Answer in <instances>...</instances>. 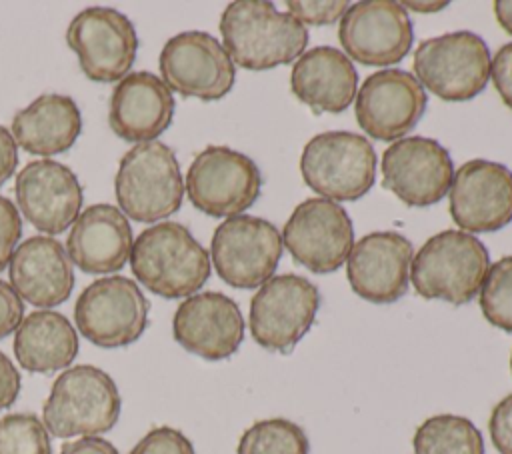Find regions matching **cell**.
I'll use <instances>...</instances> for the list:
<instances>
[{
	"mask_svg": "<svg viewBox=\"0 0 512 454\" xmlns=\"http://www.w3.org/2000/svg\"><path fill=\"white\" fill-rule=\"evenodd\" d=\"M404 8L416 10V12H438L448 6V2H404Z\"/></svg>",
	"mask_w": 512,
	"mask_h": 454,
	"instance_id": "obj_42",
	"label": "cell"
},
{
	"mask_svg": "<svg viewBox=\"0 0 512 454\" xmlns=\"http://www.w3.org/2000/svg\"><path fill=\"white\" fill-rule=\"evenodd\" d=\"M480 310L492 326L512 332V256L490 264L480 286Z\"/></svg>",
	"mask_w": 512,
	"mask_h": 454,
	"instance_id": "obj_30",
	"label": "cell"
},
{
	"mask_svg": "<svg viewBox=\"0 0 512 454\" xmlns=\"http://www.w3.org/2000/svg\"><path fill=\"white\" fill-rule=\"evenodd\" d=\"M16 204L44 236L64 232L80 216L84 192L78 176L50 158L28 162L16 174Z\"/></svg>",
	"mask_w": 512,
	"mask_h": 454,
	"instance_id": "obj_19",
	"label": "cell"
},
{
	"mask_svg": "<svg viewBox=\"0 0 512 454\" xmlns=\"http://www.w3.org/2000/svg\"><path fill=\"white\" fill-rule=\"evenodd\" d=\"M412 242L398 232H370L354 242L346 276L352 290L374 304H390L408 292Z\"/></svg>",
	"mask_w": 512,
	"mask_h": 454,
	"instance_id": "obj_21",
	"label": "cell"
},
{
	"mask_svg": "<svg viewBox=\"0 0 512 454\" xmlns=\"http://www.w3.org/2000/svg\"><path fill=\"white\" fill-rule=\"evenodd\" d=\"M66 42L76 52L84 76L94 82H114L128 76L138 50L132 20L106 6L80 10L68 24Z\"/></svg>",
	"mask_w": 512,
	"mask_h": 454,
	"instance_id": "obj_12",
	"label": "cell"
},
{
	"mask_svg": "<svg viewBox=\"0 0 512 454\" xmlns=\"http://www.w3.org/2000/svg\"><path fill=\"white\" fill-rule=\"evenodd\" d=\"M184 188L196 210L214 218H230L256 202L262 176L246 154L228 146H206L188 166Z\"/></svg>",
	"mask_w": 512,
	"mask_h": 454,
	"instance_id": "obj_9",
	"label": "cell"
},
{
	"mask_svg": "<svg viewBox=\"0 0 512 454\" xmlns=\"http://www.w3.org/2000/svg\"><path fill=\"white\" fill-rule=\"evenodd\" d=\"M18 364L36 374L66 370L78 354V334L70 320L54 310H36L14 332Z\"/></svg>",
	"mask_w": 512,
	"mask_h": 454,
	"instance_id": "obj_27",
	"label": "cell"
},
{
	"mask_svg": "<svg viewBox=\"0 0 512 454\" xmlns=\"http://www.w3.org/2000/svg\"><path fill=\"white\" fill-rule=\"evenodd\" d=\"M174 118L172 90L152 72H130L112 90L108 124L128 142H152Z\"/></svg>",
	"mask_w": 512,
	"mask_h": 454,
	"instance_id": "obj_22",
	"label": "cell"
},
{
	"mask_svg": "<svg viewBox=\"0 0 512 454\" xmlns=\"http://www.w3.org/2000/svg\"><path fill=\"white\" fill-rule=\"evenodd\" d=\"M318 308L320 292L308 278L272 276L250 300V334L262 348L290 354L312 328Z\"/></svg>",
	"mask_w": 512,
	"mask_h": 454,
	"instance_id": "obj_10",
	"label": "cell"
},
{
	"mask_svg": "<svg viewBox=\"0 0 512 454\" xmlns=\"http://www.w3.org/2000/svg\"><path fill=\"white\" fill-rule=\"evenodd\" d=\"M24 318L22 298L14 292V288L0 280V340L8 334L16 332Z\"/></svg>",
	"mask_w": 512,
	"mask_h": 454,
	"instance_id": "obj_37",
	"label": "cell"
},
{
	"mask_svg": "<svg viewBox=\"0 0 512 454\" xmlns=\"http://www.w3.org/2000/svg\"><path fill=\"white\" fill-rule=\"evenodd\" d=\"M382 186L408 206H432L450 190L454 164L434 138L408 136L382 152Z\"/></svg>",
	"mask_w": 512,
	"mask_h": 454,
	"instance_id": "obj_16",
	"label": "cell"
},
{
	"mask_svg": "<svg viewBox=\"0 0 512 454\" xmlns=\"http://www.w3.org/2000/svg\"><path fill=\"white\" fill-rule=\"evenodd\" d=\"M426 90L414 74L386 68L370 74L356 94V120L360 128L376 138L390 142L406 136L426 110Z\"/></svg>",
	"mask_w": 512,
	"mask_h": 454,
	"instance_id": "obj_18",
	"label": "cell"
},
{
	"mask_svg": "<svg viewBox=\"0 0 512 454\" xmlns=\"http://www.w3.org/2000/svg\"><path fill=\"white\" fill-rule=\"evenodd\" d=\"M132 274L162 298H188L210 278L208 250L184 224L158 222L138 234L130 252Z\"/></svg>",
	"mask_w": 512,
	"mask_h": 454,
	"instance_id": "obj_2",
	"label": "cell"
},
{
	"mask_svg": "<svg viewBox=\"0 0 512 454\" xmlns=\"http://www.w3.org/2000/svg\"><path fill=\"white\" fill-rule=\"evenodd\" d=\"M280 230L258 216L238 214L216 226L210 256L216 274L234 288H260L282 258Z\"/></svg>",
	"mask_w": 512,
	"mask_h": 454,
	"instance_id": "obj_11",
	"label": "cell"
},
{
	"mask_svg": "<svg viewBox=\"0 0 512 454\" xmlns=\"http://www.w3.org/2000/svg\"><path fill=\"white\" fill-rule=\"evenodd\" d=\"M490 268L482 240L464 230H442L430 236L410 266V282L426 300L450 304L470 302Z\"/></svg>",
	"mask_w": 512,
	"mask_h": 454,
	"instance_id": "obj_4",
	"label": "cell"
},
{
	"mask_svg": "<svg viewBox=\"0 0 512 454\" xmlns=\"http://www.w3.org/2000/svg\"><path fill=\"white\" fill-rule=\"evenodd\" d=\"M414 454H484V440L472 420L456 414L426 418L412 438Z\"/></svg>",
	"mask_w": 512,
	"mask_h": 454,
	"instance_id": "obj_28",
	"label": "cell"
},
{
	"mask_svg": "<svg viewBox=\"0 0 512 454\" xmlns=\"http://www.w3.org/2000/svg\"><path fill=\"white\" fill-rule=\"evenodd\" d=\"M282 244L310 272H334L348 260L354 246L352 220L334 200L306 198L286 220Z\"/></svg>",
	"mask_w": 512,
	"mask_h": 454,
	"instance_id": "obj_13",
	"label": "cell"
},
{
	"mask_svg": "<svg viewBox=\"0 0 512 454\" xmlns=\"http://www.w3.org/2000/svg\"><path fill=\"white\" fill-rule=\"evenodd\" d=\"M290 88L314 114L344 112L358 90V72L338 48L316 46L292 66Z\"/></svg>",
	"mask_w": 512,
	"mask_h": 454,
	"instance_id": "obj_25",
	"label": "cell"
},
{
	"mask_svg": "<svg viewBox=\"0 0 512 454\" xmlns=\"http://www.w3.org/2000/svg\"><path fill=\"white\" fill-rule=\"evenodd\" d=\"M58 454H118L116 446L100 436H84L66 442Z\"/></svg>",
	"mask_w": 512,
	"mask_h": 454,
	"instance_id": "obj_39",
	"label": "cell"
},
{
	"mask_svg": "<svg viewBox=\"0 0 512 454\" xmlns=\"http://www.w3.org/2000/svg\"><path fill=\"white\" fill-rule=\"evenodd\" d=\"M300 172L320 198L352 202L374 186L376 152L370 140L356 132H322L306 142Z\"/></svg>",
	"mask_w": 512,
	"mask_h": 454,
	"instance_id": "obj_6",
	"label": "cell"
},
{
	"mask_svg": "<svg viewBox=\"0 0 512 454\" xmlns=\"http://www.w3.org/2000/svg\"><path fill=\"white\" fill-rule=\"evenodd\" d=\"M338 40L348 58L366 66H390L412 48V20L394 0L356 2L340 18Z\"/></svg>",
	"mask_w": 512,
	"mask_h": 454,
	"instance_id": "obj_15",
	"label": "cell"
},
{
	"mask_svg": "<svg viewBox=\"0 0 512 454\" xmlns=\"http://www.w3.org/2000/svg\"><path fill=\"white\" fill-rule=\"evenodd\" d=\"M158 68L170 90L204 102L224 98L236 80L234 62L224 46L200 30L172 36L160 52Z\"/></svg>",
	"mask_w": 512,
	"mask_h": 454,
	"instance_id": "obj_14",
	"label": "cell"
},
{
	"mask_svg": "<svg viewBox=\"0 0 512 454\" xmlns=\"http://www.w3.org/2000/svg\"><path fill=\"white\" fill-rule=\"evenodd\" d=\"M222 46L246 70H270L296 62L308 44V30L268 0H236L220 16Z\"/></svg>",
	"mask_w": 512,
	"mask_h": 454,
	"instance_id": "obj_1",
	"label": "cell"
},
{
	"mask_svg": "<svg viewBox=\"0 0 512 454\" xmlns=\"http://www.w3.org/2000/svg\"><path fill=\"white\" fill-rule=\"evenodd\" d=\"M22 236V218L14 202L0 196V272L10 264Z\"/></svg>",
	"mask_w": 512,
	"mask_h": 454,
	"instance_id": "obj_34",
	"label": "cell"
},
{
	"mask_svg": "<svg viewBox=\"0 0 512 454\" xmlns=\"http://www.w3.org/2000/svg\"><path fill=\"white\" fill-rule=\"evenodd\" d=\"M174 340L210 362L230 358L244 340L238 304L222 292H196L180 302L172 318Z\"/></svg>",
	"mask_w": 512,
	"mask_h": 454,
	"instance_id": "obj_20",
	"label": "cell"
},
{
	"mask_svg": "<svg viewBox=\"0 0 512 454\" xmlns=\"http://www.w3.org/2000/svg\"><path fill=\"white\" fill-rule=\"evenodd\" d=\"M238 454H308L306 432L292 420L266 418L244 430L238 442Z\"/></svg>",
	"mask_w": 512,
	"mask_h": 454,
	"instance_id": "obj_29",
	"label": "cell"
},
{
	"mask_svg": "<svg viewBox=\"0 0 512 454\" xmlns=\"http://www.w3.org/2000/svg\"><path fill=\"white\" fill-rule=\"evenodd\" d=\"M132 244V226L122 210L112 204H92L74 220L66 252L82 272L108 274L124 268Z\"/></svg>",
	"mask_w": 512,
	"mask_h": 454,
	"instance_id": "obj_24",
	"label": "cell"
},
{
	"mask_svg": "<svg viewBox=\"0 0 512 454\" xmlns=\"http://www.w3.org/2000/svg\"><path fill=\"white\" fill-rule=\"evenodd\" d=\"M82 132V114L76 102L64 94H42L14 114L10 134L14 142L36 156L62 154Z\"/></svg>",
	"mask_w": 512,
	"mask_h": 454,
	"instance_id": "obj_26",
	"label": "cell"
},
{
	"mask_svg": "<svg viewBox=\"0 0 512 454\" xmlns=\"http://www.w3.org/2000/svg\"><path fill=\"white\" fill-rule=\"evenodd\" d=\"M0 454H52L50 432L34 414H6L0 418Z\"/></svg>",
	"mask_w": 512,
	"mask_h": 454,
	"instance_id": "obj_31",
	"label": "cell"
},
{
	"mask_svg": "<svg viewBox=\"0 0 512 454\" xmlns=\"http://www.w3.org/2000/svg\"><path fill=\"white\" fill-rule=\"evenodd\" d=\"M490 78L502 102L512 110V42L498 48L490 64Z\"/></svg>",
	"mask_w": 512,
	"mask_h": 454,
	"instance_id": "obj_36",
	"label": "cell"
},
{
	"mask_svg": "<svg viewBox=\"0 0 512 454\" xmlns=\"http://www.w3.org/2000/svg\"><path fill=\"white\" fill-rule=\"evenodd\" d=\"M14 292L38 308L62 304L74 288V268L66 248L54 236H32L12 254L8 264Z\"/></svg>",
	"mask_w": 512,
	"mask_h": 454,
	"instance_id": "obj_23",
	"label": "cell"
},
{
	"mask_svg": "<svg viewBox=\"0 0 512 454\" xmlns=\"http://www.w3.org/2000/svg\"><path fill=\"white\" fill-rule=\"evenodd\" d=\"M494 14H496L498 24L508 34H512V0H498V2H494Z\"/></svg>",
	"mask_w": 512,
	"mask_h": 454,
	"instance_id": "obj_41",
	"label": "cell"
},
{
	"mask_svg": "<svg viewBox=\"0 0 512 454\" xmlns=\"http://www.w3.org/2000/svg\"><path fill=\"white\" fill-rule=\"evenodd\" d=\"M114 192L122 214L136 222H160L178 212L184 180L174 150L158 140L130 148L120 158Z\"/></svg>",
	"mask_w": 512,
	"mask_h": 454,
	"instance_id": "obj_5",
	"label": "cell"
},
{
	"mask_svg": "<svg viewBox=\"0 0 512 454\" xmlns=\"http://www.w3.org/2000/svg\"><path fill=\"white\" fill-rule=\"evenodd\" d=\"M488 432L500 454H512V394L504 396L490 414Z\"/></svg>",
	"mask_w": 512,
	"mask_h": 454,
	"instance_id": "obj_35",
	"label": "cell"
},
{
	"mask_svg": "<svg viewBox=\"0 0 512 454\" xmlns=\"http://www.w3.org/2000/svg\"><path fill=\"white\" fill-rule=\"evenodd\" d=\"M20 384V372L16 370L14 362L4 352H0V410H6L16 402Z\"/></svg>",
	"mask_w": 512,
	"mask_h": 454,
	"instance_id": "obj_38",
	"label": "cell"
},
{
	"mask_svg": "<svg viewBox=\"0 0 512 454\" xmlns=\"http://www.w3.org/2000/svg\"><path fill=\"white\" fill-rule=\"evenodd\" d=\"M150 302L126 276H104L90 282L74 304L80 334L100 348L134 344L148 326Z\"/></svg>",
	"mask_w": 512,
	"mask_h": 454,
	"instance_id": "obj_8",
	"label": "cell"
},
{
	"mask_svg": "<svg viewBox=\"0 0 512 454\" xmlns=\"http://www.w3.org/2000/svg\"><path fill=\"white\" fill-rule=\"evenodd\" d=\"M130 454H196L188 436L170 426L148 430L130 450Z\"/></svg>",
	"mask_w": 512,
	"mask_h": 454,
	"instance_id": "obj_32",
	"label": "cell"
},
{
	"mask_svg": "<svg viewBox=\"0 0 512 454\" xmlns=\"http://www.w3.org/2000/svg\"><path fill=\"white\" fill-rule=\"evenodd\" d=\"M490 50L468 30L422 40L412 68L422 88L446 102H466L478 96L490 80Z\"/></svg>",
	"mask_w": 512,
	"mask_h": 454,
	"instance_id": "obj_7",
	"label": "cell"
},
{
	"mask_svg": "<svg viewBox=\"0 0 512 454\" xmlns=\"http://www.w3.org/2000/svg\"><path fill=\"white\" fill-rule=\"evenodd\" d=\"M288 14L294 16L300 24L304 26H326V24H334L338 22L346 10H348V2L346 0H312V2H304V0H288Z\"/></svg>",
	"mask_w": 512,
	"mask_h": 454,
	"instance_id": "obj_33",
	"label": "cell"
},
{
	"mask_svg": "<svg viewBox=\"0 0 512 454\" xmlns=\"http://www.w3.org/2000/svg\"><path fill=\"white\" fill-rule=\"evenodd\" d=\"M18 166V148L8 128L0 124V186L14 174Z\"/></svg>",
	"mask_w": 512,
	"mask_h": 454,
	"instance_id": "obj_40",
	"label": "cell"
},
{
	"mask_svg": "<svg viewBox=\"0 0 512 454\" xmlns=\"http://www.w3.org/2000/svg\"><path fill=\"white\" fill-rule=\"evenodd\" d=\"M510 370H512V354H510Z\"/></svg>",
	"mask_w": 512,
	"mask_h": 454,
	"instance_id": "obj_43",
	"label": "cell"
},
{
	"mask_svg": "<svg viewBox=\"0 0 512 454\" xmlns=\"http://www.w3.org/2000/svg\"><path fill=\"white\" fill-rule=\"evenodd\" d=\"M448 194L452 220L468 234L496 232L512 222V170L500 162H464Z\"/></svg>",
	"mask_w": 512,
	"mask_h": 454,
	"instance_id": "obj_17",
	"label": "cell"
},
{
	"mask_svg": "<svg viewBox=\"0 0 512 454\" xmlns=\"http://www.w3.org/2000/svg\"><path fill=\"white\" fill-rule=\"evenodd\" d=\"M120 408L112 376L96 366L78 364L54 380L42 406V422L56 438L100 436L114 428Z\"/></svg>",
	"mask_w": 512,
	"mask_h": 454,
	"instance_id": "obj_3",
	"label": "cell"
}]
</instances>
